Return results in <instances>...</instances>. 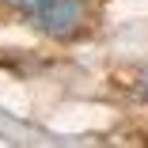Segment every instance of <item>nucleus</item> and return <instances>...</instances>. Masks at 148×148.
<instances>
[{
    "label": "nucleus",
    "instance_id": "f257e3e1",
    "mask_svg": "<svg viewBox=\"0 0 148 148\" xmlns=\"http://www.w3.org/2000/svg\"><path fill=\"white\" fill-rule=\"evenodd\" d=\"M0 4H8L12 12L27 15L46 38H57V42L80 34V27L87 19L84 0H0Z\"/></svg>",
    "mask_w": 148,
    "mask_h": 148
}]
</instances>
